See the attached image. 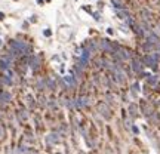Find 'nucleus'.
I'll list each match as a JSON object with an SVG mask.
<instances>
[{
  "label": "nucleus",
  "mask_w": 160,
  "mask_h": 154,
  "mask_svg": "<svg viewBox=\"0 0 160 154\" xmlns=\"http://www.w3.org/2000/svg\"><path fill=\"white\" fill-rule=\"evenodd\" d=\"M3 138H5V129L0 125V139H3Z\"/></svg>",
  "instance_id": "nucleus-8"
},
{
  "label": "nucleus",
  "mask_w": 160,
  "mask_h": 154,
  "mask_svg": "<svg viewBox=\"0 0 160 154\" xmlns=\"http://www.w3.org/2000/svg\"><path fill=\"white\" fill-rule=\"evenodd\" d=\"M127 113L129 116L132 117V119H136L138 116H140V105L136 104V102H132V104H129V107H127Z\"/></svg>",
  "instance_id": "nucleus-4"
},
{
  "label": "nucleus",
  "mask_w": 160,
  "mask_h": 154,
  "mask_svg": "<svg viewBox=\"0 0 160 154\" xmlns=\"http://www.w3.org/2000/svg\"><path fill=\"white\" fill-rule=\"evenodd\" d=\"M138 105H140V111L144 114L145 117L151 119V117L154 116L153 107H151V104H150V102H148L147 99H140V104H138Z\"/></svg>",
  "instance_id": "nucleus-2"
},
{
  "label": "nucleus",
  "mask_w": 160,
  "mask_h": 154,
  "mask_svg": "<svg viewBox=\"0 0 160 154\" xmlns=\"http://www.w3.org/2000/svg\"><path fill=\"white\" fill-rule=\"evenodd\" d=\"M131 67H132V70H133V73L136 74V76H140L141 73H142V70H144V61L142 59H140V58H133L132 61H131Z\"/></svg>",
  "instance_id": "nucleus-3"
},
{
  "label": "nucleus",
  "mask_w": 160,
  "mask_h": 154,
  "mask_svg": "<svg viewBox=\"0 0 160 154\" xmlns=\"http://www.w3.org/2000/svg\"><path fill=\"white\" fill-rule=\"evenodd\" d=\"M0 101L5 102V104L9 102V101H11V95L7 94V92H2V94H0Z\"/></svg>",
  "instance_id": "nucleus-7"
},
{
  "label": "nucleus",
  "mask_w": 160,
  "mask_h": 154,
  "mask_svg": "<svg viewBox=\"0 0 160 154\" xmlns=\"http://www.w3.org/2000/svg\"><path fill=\"white\" fill-rule=\"evenodd\" d=\"M141 15H142V20L144 21H151V18H153V14L147 9V7H144V9H141Z\"/></svg>",
  "instance_id": "nucleus-5"
},
{
  "label": "nucleus",
  "mask_w": 160,
  "mask_h": 154,
  "mask_svg": "<svg viewBox=\"0 0 160 154\" xmlns=\"http://www.w3.org/2000/svg\"><path fill=\"white\" fill-rule=\"evenodd\" d=\"M117 16L122 18V20H127L129 21V12H127L126 9H119L117 11Z\"/></svg>",
  "instance_id": "nucleus-6"
},
{
  "label": "nucleus",
  "mask_w": 160,
  "mask_h": 154,
  "mask_svg": "<svg viewBox=\"0 0 160 154\" xmlns=\"http://www.w3.org/2000/svg\"><path fill=\"white\" fill-rule=\"evenodd\" d=\"M96 110H98V113L100 116H102L105 120H111L113 119V110L110 108V105L104 102V101H100L98 104H96Z\"/></svg>",
  "instance_id": "nucleus-1"
},
{
  "label": "nucleus",
  "mask_w": 160,
  "mask_h": 154,
  "mask_svg": "<svg viewBox=\"0 0 160 154\" xmlns=\"http://www.w3.org/2000/svg\"><path fill=\"white\" fill-rule=\"evenodd\" d=\"M0 20H3V14H0Z\"/></svg>",
  "instance_id": "nucleus-9"
}]
</instances>
